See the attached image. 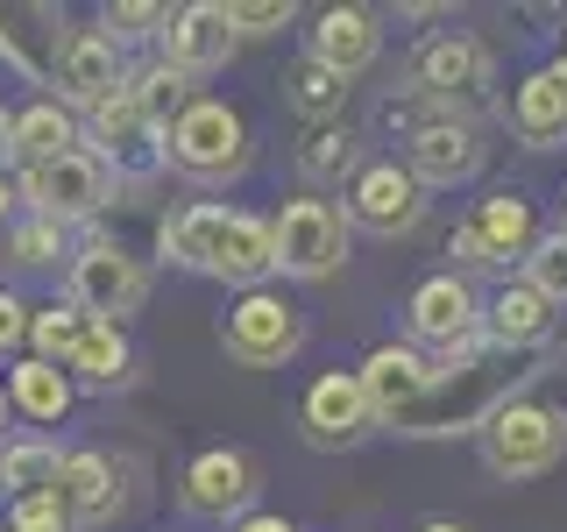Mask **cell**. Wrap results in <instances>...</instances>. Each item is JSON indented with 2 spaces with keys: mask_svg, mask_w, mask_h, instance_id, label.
Segmentation results:
<instances>
[{
  "mask_svg": "<svg viewBox=\"0 0 567 532\" xmlns=\"http://www.w3.org/2000/svg\"><path fill=\"white\" fill-rule=\"evenodd\" d=\"M518 355H461V362L433 369V383H425V398L412 405L404 419H390L398 433H483V426L511 405V390H518Z\"/></svg>",
  "mask_w": 567,
  "mask_h": 532,
  "instance_id": "6da1fadb",
  "label": "cell"
},
{
  "mask_svg": "<svg viewBox=\"0 0 567 532\" xmlns=\"http://www.w3.org/2000/svg\"><path fill=\"white\" fill-rule=\"evenodd\" d=\"M164 256L185 263V270L227 277V284H256L262 270H277L270 227L248 221V213H227V206H185V213H171V221H164Z\"/></svg>",
  "mask_w": 567,
  "mask_h": 532,
  "instance_id": "7a4b0ae2",
  "label": "cell"
},
{
  "mask_svg": "<svg viewBox=\"0 0 567 532\" xmlns=\"http://www.w3.org/2000/svg\"><path fill=\"white\" fill-rule=\"evenodd\" d=\"M567 448V426L554 405H532V398H511L504 412L483 426V454L496 475H546Z\"/></svg>",
  "mask_w": 567,
  "mask_h": 532,
  "instance_id": "3957f363",
  "label": "cell"
},
{
  "mask_svg": "<svg viewBox=\"0 0 567 532\" xmlns=\"http://www.w3.org/2000/svg\"><path fill=\"white\" fill-rule=\"evenodd\" d=\"M164 156L192 177H227V171H241V156H248V129L227 100H192L185 114L171 121Z\"/></svg>",
  "mask_w": 567,
  "mask_h": 532,
  "instance_id": "277c9868",
  "label": "cell"
},
{
  "mask_svg": "<svg viewBox=\"0 0 567 532\" xmlns=\"http://www.w3.org/2000/svg\"><path fill=\"white\" fill-rule=\"evenodd\" d=\"M270 248L291 277H327L348 263V221L327 200H291L270 227Z\"/></svg>",
  "mask_w": 567,
  "mask_h": 532,
  "instance_id": "5b68a950",
  "label": "cell"
},
{
  "mask_svg": "<svg viewBox=\"0 0 567 532\" xmlns=\"http://www.w3.org/2000/svg\"><path fill=\"white\" fill-rule=\"evenodd\" d=\"M142 291H150L142 263L121 256L114 242H93L71 263V306H85V319H100V327H121V313H135Z\"/></svg>",
  "mask_w": 567,
  "mask_h": 532,
  "instance_id": "8992f818",
  "label": "cell"
},
{
  "mask_svg": "<svg viewBox=\"0 0 567 532\" xmlns=\"http://www.w3.org/2000/svg\"><path fill=\"white\" fill-rule=\"evenodd\" d=\"M22 200L35 206V221H85V213H100L106 206V164L100 156H85V150H71L58 156V164H43V171H22Z\"/></svg>",
  "mask_w": 567,
  "mask_h": 532,
  "instance_id": "52a82bcc",
  "label": "cell"
},
{
  "mask_svg": "<svg viewBox=\"0 0 567 532\" xmlns=\"http://www.w3.org/2000/svg\"><path fill=\"white\" fill-rule=\"evenodd\" d=\"M489 50L475 43L468 29H447V35H425L419 43V58H412V79H419V93L425 100H475V93H489Z\"/></svg>",
  "mask_w": 567,
  "mask_h": 532,
  "instance_id": "ba28073f",
  "label": "cell"
},
{
  "mask_svg": "<svg viewBox=\"0 0 567 532\" xmlns=\"http://www.w3.org/2000/svg\"><path fill=\"white\" fill-rule=\"evenodd\" d=\"M412 334L419 341H433V348H447V362L454 355H468L475 348V334H483V313H475V291H468V277H425L419 291H412Z\"/></svg>",
  "mask_w": 567,
  "mask_h": 532,
  "instance_id": "9c48e42d",
  "label": "cell"
},
{
  "mask_svg": "<svg viewBox=\"0 0 567 532\" xmlns=\"http://www.w3.org/2000/svg\"><path fill=\"white\" fill-rule=\"evenodd\" d=\"M298 348V306H284L270 291H248L235 313H227V355L248 369H270Z\"/></svg>",
  "mask_w": 567,
  "mask_h": 532,
  "instance_id": "30bf717a",
  "label": "cell"
},
{
  "mask_svg": "<svg viewBox=\"0 0 567 532\" xmlns=\"http://www.w3.org/2000/svg\"><path fill=\"white\" fill-rule=\"evenodd\" d=\"M348 206H354V221H362L369 235H412L419 213H425L419 177L398 171V164H369V171L348 185Z\"/></svg>",
  "mask_w": 567,
  "mask_h": 532,
  "instance_id": "8fae6325",
  "label": "cell"
},
{
  "mask_svg": "<svg viewBox=\"0 0 567 532\" xmlns=\"http://www.w3.org/2000/svg\"><path fill=\"white\" fill-rule=\"evenodd\" d=\"M475 164H483V142H475L468 121L433 114L412 129V177L419 185H461V177H475Z\"/></svg>",
  "mask_w": 567,
  "mask_h": 532,
  "instance_id": "7c38bea8",
  "label": "cell"
},
{
  "mask_svg": "<svg viewBox=\"0 0 567 532\" xmlns=\"http://www.w3.org/2000/svg\"><path fill=\"white\" fill-rule=\"evenodd\" d=\"M58 85H64L71 100H85V106L114 100L121 85H128V71H121V50H114V35H100V29H79V35H64V43H58Z\"/></svg>",
  "mask_w": 567,
  "mask_h": 532,
  "instance_id": "4fadbf2b",
  "label": "cell"
},
{
  "mask_svg": "<svg viewBox=\"0 0 567 532\" xmlns=\"http://www.w3.org/2000/svg\"><path fill=\"white\" fill-rule=\"evenodd\" d=\"M164 50H171V71L177 79H192V71H213V64H227V50H235V22H227V8H177L171 22H164Z\"/></svg>",
  "mask_w": 567,
  "mask_h": 532,
  "instance_id": "5bb4252c",
  "label": "cell"
},
{
  "mask_svg": "<svg viewBox=\"0 0 567 532\" xmlns=\"http://www.w3.org/2000/svg\"><path fill=\"white\" fill-rule=\"evenodd\" d=\"M93 135H100V156H114V171H156V156H164V135L142 121L128 85L93 106Z\"/></svg>",
  "mask_w": 567,
  "mask_h": 532,
  "instance_id": "9a60e30c",
  "label": "cell"
},
{
  "mask_svg": "<svg viewBox=\"0 0 567 532\" xmlns=\"http://www.w3.org/2000/svg\"><path fill=\"white\" fill-rule=\"evenodd\" d=\"M425 383H433V362L412 348H377L362 362V390H369V412L377 419H404L425 398Z\"/></svg>",
  "mask_w": 567,
  "mask_h": 532,
  "instance_id": "2e32d148",
  "label": "cell"
},
{
  "mask_svg": "<svg viewBox=\"0 0 567 532\" xmlns=\"http://www.w3.org/2000/svg\"><path fill=\"white\" fill-rule=\"evenodd\" d=\"M483 334L504 355H525V348H539L546 334H554V298L546 291H532V284H504V291L489 298V313H483Z\"/></svg>",
  "mask_w": 567,
  "mask_h": 532,
  "instance_id": "e0dca14e",
  "label": "cell"
},
{
  "mask_svg": "<svg viewBox=\"0 0 567 532\" xmlns=\"http://www.w3.org/2000/svg\"><path fill=\"white\" fill-rule=\"evenodd\" d=\"M248 497H256V469H248V454H235V448H213L185 469V504L206 511V519H227Z\"/></svg>",
  "mask_w": 567,
  "mask_h": 532,
  "instance_id": "ac0fdd59",
  "label": "cell"
},
{
  "mask_svg": "<svg viewBox=\"0 0 567 532\" xmlns=\"http://www.w3.org/2000/svg\"><path fill=\"white\" fill-rule=\"evenodd\" d=\"M50 497L64 504L71 525H100V519H114V511H121V469L106 454H71Z\"/></svg>",
  "mask_w": 567,
  "mask_h": 532,
  "instance_id": "d6986e66",
  "label": "cell"
},
{
  "mask_svg": "<svg viewBox=\"0 0 567 532\" xmlns=\"http://www.w3.org/2000/svg\"><path fill=\"white\" fill-rule=\"evenodd\" d=\"M475 248H483V263H511V256H532L539 248V227H532V206L518 192H496L468 213V227H461Z\"/></svg>",
  "mask_w": 567,
  "mask_h": 532,
  "instance_id": "ffe728a7",
  "label": "cell"
},
{
  "mask_svg": "<svg viewBox=\"0 0 567 532\" xmlns=\"http://www.w3.org/2000/svg\"><path fill=\"white\" fill-rule=\"evenodd\" d=\"M511 121H518V135L532 142V150H554V142H567V64L532 71V79L518 85Z\"/></svg>",
  "mask_w": 567,
  "mask_h": 532,
  "instance_id": "44dd1931",
  "label": "cell"
},
{
  "mask_svg": "<svg viewBox=\"0 0 567 532\" xmlns=\"http://www.w3.org/2000/svg\"><path fill=\"white\" fill-rule=\"evenodd\" d=\"M369 419H377V412H369L362 377H319V383L306 390V426H312L319 448H333V440H354Z\"/></svg>",
  "mask_w": 567,
  "mask_h": 532,
  "instance_id": "7402d4cb",
  "label": "cell"
},
{
  "mask_svg": "<svg viewBox=\"0 0 567 532\" xmlns=\"http://www.w3.org/2000/svg\"><path fill=\"white\" fill-rule=\"evenodd\" d=\"M312 58L327 71H341V79L369 71V58H377V22H369L362 8H327L319 29H312Z\"/></svg>",
  "mask_w": 567,
  "mask_h": 532,
  "instance_id": "603a6c76",
  "label": "cell"
},
{
  "mask_svg": "<svg viewBox=\"0 0 567 532\" xmlns=\"http://www.w3.org/2000/svg\"><path fill=\"white\" fill-rule=\"evenodd\" d=\"M79 150V129H71V114H58V106H29V114H14V142H8V156L22 171H43V164H58V156Z\"/></svg>",
  "mask_w": 567,
  "mask_h": 532,
  "instance_id": "cb8c5ba5",
  "label": "cell"
},
{
  "mask_svg": "<svg viewBox=\"0 0 567 532\" xmlns=\"http://www.w3.org/2000/svg\"><path fill=\"white\" fill-rule=\"evenodd\" d=\"M8 405H14V412H29V419H43V426H58L71 412L64 369L58 362H22V369H14V383H8Z\"/></svg>",
  "mask_w": 567,
  "mask_h": 532,
  "instance_id": "d4e9b609",
  "label": "cell"
},
{
  "mask_svg": "<svg viewBox=\"0 0 567 532\" xmlns=\"http://www.w3.org/2000/svg\"><path fill=\"white\" fill-rule=\"evenodd\" d=\"M58 475H64V461H58L50 440H14V448H0V490L50 497V490H58Z\"/></svg>",
  "mask_w": 567,
  "mask_h": 532,
  "instance_id": "484cf974",
  "label": "cell"
},
{
  "mask_svg": "<svg viewBox=\"0 0 567 532\" xmlns=\"http://www.w3.org/2000/svg\"><path fill=\"white\" fill-rule=\"evenodd\" d=\"M298 164H306V177H319V185H341V177H362V142H354V129H312L306 150H298Z\"/></svg>",
  "mask_w": 567,
  "mask_h": 532,
  "instance_id": "4316f807",
  "label": "cell"
},
{
  "mask_svg": "<svg viewBox=\"0 0 567 532\" xmlns=\"http://www.w3.org/2000/svg\"><path fill=\"white\" fill-rule=\"evenodd\" d=\"M71 369H79L85 383H121V377H128V334L93 319V327H85V341L71 348Z\"/></svg>",
  "mask_w": 567,
  "mask_h": 532,
  "instance_id": "83f0119b",
  "label": "cell"
},
{
  "mask_svg": "<svg viewBox=\"0 0 567 532\" xmlns=\"http://www.w3.org/2000/svg\"><path fill=\"white\" fill-rule=\"evenodd\" d=\"M128 100L142 106V121H150L156 135H171V121L192 106V100H185V79H177L171 64H156V71H142V79H128Z\"/></svg>",
  "mask_w": 567,
  "mask_h": 532,
  "instance_id": "f1b7e54d",
  "label": "cell"
},
{
  "mask_svg": "<svg viewBox=\"0 0 567 532\" xmlns=\"http://www.w3.org/2000/svg\"><path fill=\"white\" fill-rule=\"evenodd\" d=\"M85 306H50V313H35L29 319V341H35V362H71V348L85 341Z\"/></svg>",
  "mask_w": 567,
  "mask_h": 532,
  "instance_id": "f546056e",
  "label": "cell"
},
{
  "mask_svg": "<svg viewBox=\"0 0 567 532\" xmlns=\"http://www.w3.org/2000/svg\"><path fill=\"white\" fill-rule=\"evenodd\" d=\"M284 85H291V100L306 106V114H341V100H348V79H341V71H327L319 58H298Z\"/></svg>",
  "mask_w": 567,
  "mask_h": 532,
  "instance_id": "4dcf8cb0",
  "label": "cell"
},
{
  "mask_svg": "<svg viewBox=\"0 0 567 532\" xmlns=\"http://www.w3.org/2000/svg\"><path fill=\"white\" fill-rule=\"evenodd\" d=\"M525 263H532V277H525V284H532V291H546V298L560 306V298H567V235H546Z\"/></svg>",
  "mask_w": 567,
  "mask_h": 532,
  "instance_id": "1f68e13d",
  "label": "cell"
},
{
  "mask_svg": "<svg viewBox=\"0 0 567 532\" xmlns=\"http://www.w3.org/2000/svg\"><path fill=\"white\" fill-rule=\"evenodd\" d=\"M14 263H22V270H43V263H58L64 256V227L58 221H29V227H14Z\"/></svg>",
  "mask_w": 567,
  "mask_h": 532,
  "instance_id": "d6a6232c",
  "label": "cell"
},
{
  "mask_svg": "<svg viewBox=\"0 0 567 532\" xmlns=\"http://www.w3.org/2000/svg\"><path fill=\"white\" fill-rule=\"evenodd\" d=\"M8 532H71V519H64L58 497H14Z\"/></svg>",
  "mask_w": 567,
  "mask_h": 532,
  "instance_id": "836d02e7",
  "label": "cell"
},
{
  "mask_svg": "<svg viewBox=\"0 0 567 532\" xmlns=\"http://www.w3.org/2000/svg\"><path fill=\"white\" fill-rule=\"evenodd\" d=\"M227 22H235V35H270L291 22V8L284 0H248V8H227Z\"/></svg>",
  "mask_w": 567,
  "mask_h": 532,
  "instance_id": "e575fe53",
  "label": "cell"
},
{
  "mask_svg": "<svg viewBox=\"0 0 567 532\" xmlns=\"http://www.w3.org/2000/svg\"><path fill=\"white\" fill-rule=\"evenodd\" d=\"M29 319H35V313L22 306V298H14V291H0V355L29 341Z\"/></svg>",
  "mask_w": 567,
  "mask_h": 532,
  "instance_id": "d590c367",
  "label": "cell"
},
{
  "mask_svg": "<svg viewBox=\"0 0 567 532\" xmlns=\"http://www.w3.org/2000/svg\"><path fill=\"white\" fill-rule=\"evenodd\" d=\"M106 22H114L121 35H150L156 22H171V14H164V8H114V14H106Z\"/></svg>",
  "mask_w": 567,
  "mask_h": 532,
  "instance_id": "8d00e7d4",
  "label": "cell"
},
{
  "mask_svg": "<svg viewBox=\"0 0 567 532\" xmlns=\"http://www.w3.org/2000/svg\"><path fill=\"white\" fill-rule=\"evenodd\" d=\"M235 532H298V525H284V519H270V511H256V519H241Z\"/></svg>",
  "mask_w": 567,
  "mask_h": 532,
  "instance_id": "74e56055",
  "label": "cell"
},
{
  "mask_svg": "<svg viewBox=\"0 0 567 532\" xmlns=\"http://www.w3.org/2000/svg\"><path fill=\"white\" fill-rule=\"evenodd\" d=\"M14 200H22V192H14L8 177H0V221H8V213H14Z\"/></svg>",
  "mask_w": 567,
  "mask_h": 532,
  "instance_id": "f35d334b",
  "label": "cell"
},
{
  "mask_svg": "<svg viewBox=\"0 0 567 532\" xmlns=\"http://www.w3.org/2000/svg\"><path fill=\"white\" fill-rule=\"evenodd\" d=\"M8 142H14V114H0V150H8Z\"/></svg>",
  "mask_w": 567,
  "mask_h": 532,
  "instance_id": "ab89813d",
  "label": "cell"
},
{
  "mask_svg": "<svg viewBox=\"0 0 567 532\" xmlns=\"http://www.w3.org/2000/svg\"><path fill=\"white\" fill-rule=\"evenodd\" d=\"M425 532H468V525H447V519H433V525H425Z\"/></svg>",
  "mask_w": 567,
  "mask_h": 532,
  "instance_id": "60d3db41",
  "label": "cell"
},
{
  "mask_svg": "<svg viewBox=\"0 0 567 532\" xmlns=\"http://www.w3.org/2000/svg\"><path fill=\"white\" fill-rule=\"evenodd\" d=\"M0 426H8V390H0Z\"/></svg>",
  "mask_w": 567,
  "mask_h": 532,
  "instance_id": "b9f144b4",
  "label": "cell"
}]
</instances>
